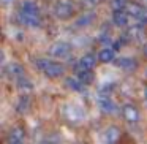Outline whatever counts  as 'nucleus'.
<instances>
[{
	"mask_svg": "<svg viewBox=\"0 0 147 144\" xmlns=\"http://www.w3.org/2000/svg\"><path fill=\"white\" fill-rule=\"evenodd\" d=\"M71 52V45L67 41H59L55 43V45H52L51 48H49V54L52 55V57H68Z\"/></svg>",
	"mask_w": 147,
	"mask_h": 144,
	"instance_id": "obj_1",
	"label": "nucleus"
},
{
	"mask_svg": "<svg viewBox=\"0 0 147 144\" xmlns=\"http://www.w3.org/2000/svg\"><path fill=\"white\" fill-rule=\"evenodd\" d=\"M54 11H55V16H57L59 19H70L74 14V7L70 2H59V3L55 5Z\"/></svg>",
	"mask_w": 147,
	"mask_h": 144,
	"instance_id": "obj_2",
	"label": "nucleus"
},
{
	"mask_svg": "<svg viewBox=\"0 0 147 144\" xmlns=\"http://www.w3.org/2000/svg\"><path fill=\"white\" fill-rule=\"evenodd\" d=\"M63 71H65V68H63V65H62V64L49 60L48 65L45 67V70H43V73H45L48 78H59V76L63 74Z\"/></svg>",
	"mask_w": 147,
	"mask_h": 144,
	"instance_id": "obj_3",
	"label": "nucleus"
},
{
	"mask_svg": "<svg viewBox=\"0 0 147 144\" xmlns=\"http://www.w3.org/2000/svg\"><path fill=\"white\" fill-rule=\"evenodd\" d=\"M96 65V57L93 54H86L81 57V60L78 62V65L74 67V71L78 70H92Z\"/></svg>",
	"mask_w": 147,
	"mask_h": 144,
	"instance_id": "obj_4",
	"label": "nucleus"
},
{
	"mask_svg": "<svg viewBox=\"0 0 147 144\" xmlns=\"http://www.w3.org/2000/svg\"><path fill=\"white\" fill-rule=\"evenodd\" d=\"M125 11H127L128 16L138 18V19H139V18L142 16L144 13H146V10L142 8V5L134 3V2H130V3H127V7H125Z\"/></svg>",
	"mask_w": 147,
	"mask_h": 144,
	"instance_id": "obj_5",
	"label": "nucleus"
},
{
	"mask_svg": "<svg viewBox=\"0 0 147 144\" xmlns=\"http://www.w3.org/2000/svg\"><path fill=\"white\" fill-rule=\"evenodd\" d=\"M19 19L24 26H29V27H38L40 26V16L38 14H27V13H22V11H21Z\"/></svg>",
	"mask_w": 147,
	"mask_h": 144,
	"instance_id": "obj_6",
	"label": "nucleus"
},
{
	"mask_svg": "<svg viewBox=\"0 0 147 144\" xmlns=\"http://www.w3.org/2000/svg\"><path fill=\"white\" fill-rule=\"evenodd\" d=\"M112 22L117 27H125L128 24V14L125 10L122 11H112Z\"/></svg>",
	"mask_w": 147,
	"mask_h": 144,
	"instance_id": "obj_7",
	"label": "nucleus"
},
{
	"mask_svg": "<svg viewBox=\"0 0 147 144\" xmlns=\"http://www.w3.org/2000/svg\"><path fill=\"white\" fill-rule=\"evenodd\" d=\"M123 117H125V120H128V122H138L139 117H141V114L134 106L127 105L123 108Z\"/></svg>",
	"mask_w": 147,
	"mask_h": 144,
	"instance_id": "obj_8",
	"label": "nucleus"
},
{
	"mask_svg": "<svg viewBox=\"0 0 147 144\" xmlns=\"http://www.w3.org/2000/svg\"><path fill=\"white\" fill-rule=\"evenodd\" d=\"M7 74L10 78H16V79H19V78L24 76V68L22 65L19 64H10L7 67Z\"/></svg>",
	"mask_w": 147,
	"mask_h": 144,
	"instance_id": "obj_9",
	"label": "nucleus"
},
{
	"mask_svg": "<svg viewBox=\"0 0 147 144\" xmlns=\"http://www.w3.org/2000/svg\"><path fill=\"white\" fill-rule=\"evenodd\" d=\"M115 64H117V67H120L122 70H127V71H133L138 65L136 60L131 59V57H122V59H119Z\"/></svg>",
	"mask_w": 147,
	"mask_h": 144,
	"instance_id": "obj_10",
	"label": "nucleus"
},
{
	"mask_svg": "<svg viewBox=\"0 0 147 144\" xmlns=\"http://www.w3.org/2000/svg\"><path fill=\"white\" fill-rule=\"evenodd\" d=\"M76 78L81 81L82 84H92L95 76H93L92 70H78L76 71Z\"/></svg>",
	"mask_w": 147,
	"mask_h": 144,
	"instance_id": "obj_11",
	"label": "nucleus"
},
{
	"mask_svg": "<svg viewBox=\"0 0 147 144\" xmlns=\"http://www.w3.org/2000/svg\"><path fill=\"white\" fill-rule=\"evenodd\" d=\"M98 60L103 64H109V62L114 60V49L111 48H105L98 52Z\"/></svg>",
	"mask_w": 147,
	"mask_h": 144,
	"instance_id": "obj_12",
	"label": "nucleus"
},
{
	"mask_svg": "<svg viewBox=\"0 0 147 144\" xmlns=\"http://www.w3.org/2000/svg\"><path fill=\"white\" fill-rule=\"evenodd\" d=\"M21 11L27 13V14H38V7H36V3L32 2V0H26L21 5Z\"/></svg>",
	"mask_w": 147,
	"mask_h": 144,
	"instance_id": "obj_13",
	"label": "nucleus"
},
{
	"mask_svg": "<svg viewBox=\"0 0 147 144\" xmlns=\"http://www.w3.org/2000/svg\"><path fill=\"white\" fill-rule=\"evenodd\" d=\"M93 19H95V13H92V11H90V13L82 14L79 19H76V26L78 27H86V26H89V24H92Z\"/></svg>",
	"mask_w": 147,
	"mask_h": 144,
	"instance_id": "obj_14",
	"label": "nucleus"
},
{
	"mask_svg": "<svg viewBox=\"0 0 147 144\" xmlns=\"http://www.w3.org/2000/svg\"><path fill=\"white\" fill-rule=\"evenodd\" d=\"M24 138H26V133H24V130L21 127H14L13 130L10 131V138L8 139L11 141H21V143H24Z\"/></svg>",
	"mask_w": 147,
	"mask_h": 144,
	"instance_id": "obj_15",
	"label": "nucleus"
},
{
	"mask_svg": "<svg viewBox=\"0 0 147 144\" xmlns=\"http://www.w3.org/2000/svg\"><path fill=\"white\" fill-rule=\"evenodd\" d=\"M65 82H67V86L70 87L71 90H74V92H81V90L84 89V84L81 82L78 78H67Z\"/></svg>",
	"mask_w": 147,
	"mask_h": 144,
	"instance_id": "obj_16",
	"label": "nucleus"
},
{
	"mask_svg": "<svg viewBox=\"0 0 147 144\" xmlns=\"http://www.w3.org/2000/svg\"><path fill=\"white\" fill-rule=\"evenodd\" d=\"M100 108L106 112H114L115 109H117V106H115V103L111 101L109 98H101L100 100Z\"/></svg>",
	"mask_w": 147,
	"mask_h": 144,
	"instance_id": "obj_17",
	"label": "nucleus"
},
{
	"mask_svg": "<svg viewBox=\"0 0 147 144\" xmlns=\"http://www.w3.org/2000/svg\"><path fill=\"white\" fill-rule=\"evenodd\" d=\"M18 111L19 112H26V111H29V108H30V98L29 97H26V95H22L19 98V103H18Z\"/></svg>",
	"mask_w": 147,
	"mask_h": 144,
	"instance_id": "obj_18",
	"label": "nucleus"
},
{
	"mask_svg": "<svg viewBox=\"0 0 147 144\" xmlns=\"http://www.w3.org/2000/svg\"><path fill=\"white\" fill-rule=\"evenodd\" d=\"M142 32H144V27L138 24V26L131 27V29L128 30L127 37H128V38H139V37H142Z\"/></svg>",
	"mask_w": 147,
	"mask_h": 144,
	"instance_id": "obj_19",
	"label": "nucleus"
},
{
	"mask_svg": "<svg viewBox=\"0 0 147 144\" xmlns=\"http://www.w3.org/2000/svg\"><path fill=\"white\" fill-rule=\"evenodd\" d=\"M32 82H30L29 79H27V78H19V79H18V89L19 90H22V92H29V90H32Z\"/></svg>",
	"mask_w": 147,
	"mask_h": 144,
	"instance_id": "obj_20",
	"label": "nucleus"
},
{
	"mask_svg": "<svg viewBox=\"0 0 147 144\" xmlns=\"http://www.w3.org/2000/svg\"><path fill=\"white\" fill-rule=\"evenodd\" d=\"M119 138V130L117 127H109L108 130H106V139L109 141V143H114V141H117Z\"/></svg>",
	"mask_w": 147,
	"mask_h": 144,
	"instance_id": "obj_21",
	"label": "nucleus"
},
{
	"mask_svg": "<svg viewBox=\"0 0 147 144\" xmlns=\"http://www.w3.org/2000/svg\"><path fill=\"white\" fill-rule=\"evenodd\" d=\"M125 7H127L125 0H114L112 2V10L114 11H122V10H125Z\"/></svg>",
	"mask_w": 147,
	"mask_h": 144,
	"instance_id": "obj_22",
	"label": "nucleus"
},
{
	"mask_svg": "<svg viewBox=\"0 0 147 144\" xmlns=\"http://www.w3.org/2000/svg\"><path fill=\"white\" fill-rule=\"evenodd\" d=\"M48 62L49 60H46V59H40V60H36L35 62V65H36V68H38V70H45V67H46V65H48Z\"/></svg>",
	"mask_w": 147,
	"mask_h": 144,
	"instance_id": "obj_23",
	"label": "nucleus"
},
{
	"mask_svg": "<svg viewBox=\"0 0 147 144\" xmlns=\"http://www.w3.org/2000/svg\"><path fill=\"white\" fill-rule=\"evenodd\" d=\"M82 3L86 5L87 8H89V7H95V5H96V0H82Z\"/></svg>",
	"mask_w": 147,
	"mask_h": 144,
	"instance_id": "obj_24",
	"label": "nucleus"
},
{
	"mask_svg": "<svg viewBox=\"0 0 147 144\" xmlns=\"http://www.w3.org/2000/svg\"><path fill=\"white\" fill-rule=\"evenodd\" d=\"M43 144H57L55 141H51V139H46V141H43Z\"/></svg>",
	"mask_w": 147,
	"mask_h": 144,
	"instance_id": "obj_25",
	"label": "nucleus"
},
{
	"mask_svg": "<svg viewBox=\"0 0 147 144\" xmlns=\"http://www.w3.org/2000/svg\"><path fill=\"white\" fill-rule=\"evenodd\" d=\"M8 144H24V143H21V141H11V139H8Z\"/></svg>",
	"mask_w": 147,
	"mask_h": 144,
	"instance_id": "obj_26",
	"label": "nucleus"
},
{
	"mask_svg": "<svg viewBox=\"0 0 147 144\" xmlns=\"http://www.w3.org/2000/svg\"><path fill=\"white\" fill-rule=\"evenodd\" d=\"M142 52H144V55H146V57H147V43H146V45H144V48H142Z\"/></svg>",
	"mask_w": 147,
	"mask_h": 144,
	"instance_id": "obj_27",
	"label": "nucleus"
},
{
	"mask_svg": "<svg viewBox=\"0 0 147 144\" xmlns=\"http://www.w3.org/2000/svg\"><path fill=\"white\" fill-rule=\"evenodd\" d=\"M144 97H146V100H147V86H146V90H144Z\"/></svg>",
	"mask_w": 147,
	"mask_h": 144,
	"instance_id": "obj_28",
	"label": "nucleus"
},
{
	"mask_svg": "<svg viewBox=\"0 0 147 144\" xmlns=\"http://www.w3.org/2000/svg\"><path fill=\"white\" fill-rule=\"evenodd\" d=\"M3 2H11V0H3Z\"/></svg>",
	"mask_w": 147,
	"mask_h": 144,
	"instance_id": "obj_29",
	"label": "nucleus"
}]
</instances>
